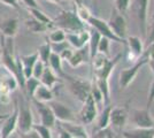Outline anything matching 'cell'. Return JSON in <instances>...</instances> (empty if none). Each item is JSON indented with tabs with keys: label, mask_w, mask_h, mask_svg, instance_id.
I'll return each instance as SVG.
<instances>
[{
	"label": "cell",
	"mask_w": 154,
	"mask_h": 138,
	"mask_svg": "<svg viewBox=\"0 0 154 138\" xmlns=\"http://www.w3.org/2000/svg\"><path fill=\"white\" fill-rule=\"evenodd\" d=\"M53 21V26L63 30L66 33L78 32L85 29V23L81 20L75 11L62 9Z\"/></svg>",
	"instance_id": "6da1fadb"
},
{
	"label": "cell",
	"mask_w": 154,
	"mask_h": 138,
	"mask_svg": "<svg viewBox=\"0 0 154 138\" xmlns=\"http://www.w3.org/2000/svg\"><path fill=\"white\" fill-rule=\"evenodd\" d=\"M121 58H122V54H117L114 59H109V57H106L101 53H97L96 57L91 60L93 63L96 78L108 79Z\"/></svg>",
	"instance_id": "7a4b0ae2"
},
{
	"label": "cell",
	"mask_w": 154,
	"mask_h": 138,
	"mask_svg": "<svg viewBox=\"0 0 154 138\" xmlns=\"http://www.w3.org/2000/svg\"><path fill=\"white\" fill-rule=\"evenodd\" d=\"M63 78H66V81H67V87H68L69 92L72 94V97L76 98L78 101L84 103L85 99L90 96L92 83L88 79L70 76L67 74L64 75Z\"/></svg>",
	"instance_id": "3957f363"
},
{
	"label": "cell",
	"mask_w": 154,
	"mask_h": 138,
	"mask_svg": "<svg viewBox=\"0 0 154 138\" xmlns=\"http://www.w3.org/2000/svg\"><path fill=\"white\" fill-rule=\"evenodd\" d=\"M147 62H148V57L145 55V54H143L140 58L137 60L130 68H125V69L121 70V72H120V86H121V89H123V90L127 89L134 82V79L136 78V76L139 72V70Z\"/></svg>",
	"instance_id": "277c9868"
},
{
	"label": "cell",
	"mask_w": 154,
	"mask_h": 138,
	"mask_svg": "<svg viewBox=\"0 0 154 138\" xmlns=\"http://www.w3.org/2000/svg\"><path fill=\"white\" fill-rule=\"evenodd\" d=\"M89 26L94 29L96 31L100 33L101 37H105L109 40H113V41H116V43H121V44H127V40H123L121 38H119L115 33L113 32V30L109 28L107 21L103 20L98 16H94V15H91L90 19L86 22Z\"/></svg>",
	"instance_id": "5b68a950"
},
{
	"label": "cell",
	"mask_w": 154,
	"mask_h": 138,
	"mask_svg": "<svg viewBox=\"0 0 154 138\" xmlns=\"http://www.w3.org/2000/svg\"><path fill=\"white\" fill-rule=\"evenodd\" d=\"M19 104V101H17ZM33 115L28 101H21L19 104V118H17V129L20 133H26L32 130L33 127Z\"/></svg>",
	"instance_id": "8992f818"
},
{
	"label": "cell",
	"mask_w": 154,
	"mask_h": 138,
	"mask_svg": "<svg viewBox=\"0 0 154 138\" xmlns=\"http://www.w3.org/2000/svg\"><path fill=\"white\" fill-rule=\"evenodd\" d=\"M109 28L113 30V32L121 39L125 40L127 38V32H128V24L124 15L117 12L115 8H112L109 20L107 21Z\"/></svg>",
	"instance_id": "52a82bcc"
},
{
	"label": "cell",
	"mask_w": 154,
	"mask_h": 138,
	"mask_svg": "<svg viewBox=\"0 0 154 138\" xmlns=\"http://www.w3.org/2000/svg\"><path fill=\"white\" fill-rule=\"evenodd\" d=\"M148 4H149V0H135V2H134L136 16H137L138 26H139V30H140V32L144 38H146L148 32Z\"/></svg>",
	"instance_id": "ba28073f"
},
{
	"label": "cell",
	"mask_w": 154,
	"mask_h": 138,
	"mask_svg": "<svg viewBox=\"0 0 154 138\" xmlns=\"http://www.w3.org/2000/svg\"><path fill=\"white\" fill-rule=\"evenodd\" d=\"M129 118L132 124L137 128H154V118L149 109H132L129 113Z\"/></svg>",
	"instance_id": "9c48e42d"
},
{
	"label": "cell",
	"mask_w": 154,
	"mask_h": 138,
	"mask_svg": "<svg viewBox=\"0 0 154 138\" xmlns=\"http://www.w3.org/2000/svg\"><path fill=\"white\" fill-rule=\"evenodd\" d=\"M17 118H19V104L17 100H14L13 112L8 114V116L1 122V129H0L1 138H9L13 135L15 129L17 128Z\"/></svg>",
	"instance_id": "30bf717a"
},
{
	"label": "cell",
	"mask_w": 154,
	"mask_h": 138,
	"mask_svg": "<svg viewBox=\"0 0 154 138\" xmlns=\"http://www.w3.org/2000/svg\"><path fill=\"white\" fill-rule=\"evenodd\" d=\"M98 116V108H97V104L94 99L92 98V96H89L85 99L83 103L82 109L79 112V120L83 124H91Z\"/></svg>",
	"instance_id": "8fae6325"
},
{
	"label": "cell",
	"mask_w": 154,
	"mask_h": 138,
	"mask_svg": "<svg viewBox=\"0 0 154 138\" xmlns=\"http://www.w3.org/2000/svg\"><path fill=\"white\" fill-rule=\"evenodd\" d=\"M32 104L36 107L37 112L39 114V118H40V124L46 125L48 128H53L55 123H57V118L54 116V114L52 112L50 105H47L45 103H40L36 99L31 98Z\"/></svg>",
	"instance_id": "7c38bea8"
},
{
	"label": "cell",
	"mask_w": 154,
	"mask_h": 138,
	"mask_svg": "<svg viewBox=\"0 0 154 138\" xmlns=\"http://www.w3.org/2000/svg\"><path fill=\"white\" fill-rule=\"evenodd\" d=\"M50 107L59 122H75L76 121V116H75L74 112L71 111V108L64 105L63 103L51 101Z\"/></svg>",
	"instance_id": "4fadbf2b"
},
{
	"label": "cell",
	"mask_w": 154,
	"mask_h": 138,
	"mask_svg": "<svg viewBox=\"0 0 154 138\" xmlns=\"http://www.w3.org/2000/svg\"><path fill=\"white\" fill-rule=\"evenodd\" d=\"M129 118V108L128 106H117V107H112L110 111V124L116 130L122 131L124 125L127 124V121Z\"/></svg>",
	"instance_id": "5bb4252c"
},
{
	"label": "cell",
	"mask_w": 154,
	"mask_h": 138,
	"mask_svg": "<svg viewBox=\"0 0 154 138\" xmlns=\"http://www.w3.org/2000/svg\"><path fill=\"white\" fill-rule=\"evenodd\" d=\"M89 39H90V32L86 29H84L82 31H78V32L66 33V40L68 41L69 45L75 47L76 50H79V48L88 45Z\"/></svg>",
	"instance_id": "9a60e30c"
},
{
	"label": "cell",
	"mask_w": 154,
	"mask_h": 138,
	"mask_svg": "<svg viewBox=\"0 0 154 138\" xmlns=\"http://www.w3.org/2000/svg\"><path fill=\"white\" fill-rule=\"evenodd\" d=\"M125 40H127L125 45L129 46V51H130V54H131V58H132V60H135L136 62L145 52L144 43L138 36H130V37H127Z\"/></svg>",
	"instance_id": "2e32d148"
},
{
	"label": "cell",
	"mask_w": 154,
	"mask_h": 138,
	"mask_svg": "<svg viewBox=\"0 0 154 138\" xmlns=\"http://www.w3.org/2000/svg\"><path fill=\"white\" fill-rule=\"evenodd\" d=\"M19 19L16 17H8L0 22V32L1 36L4 37H9V38H14L17 31H19Z\"/></svg>",
	"instance_id": "e0dca14e"
},
{
	"label": "cell",
	"mask_w": 154,
	"mask_h": 138,
	"mask_svg": "<svg viewBox=\"0 0 154 138\" xmlns=\"http://www.w3.org/2000/svg\"><path fill=\"white\" fill-rule=\"evenodd\" d=\"M59 125L63 128L66 131L74 138H90L83 124H78L76 122H59Z\"/></svg>",
	"instance_id": "ac0fdd59"
},
{
	"label": "cell",
	"mask_w": 154,
	"mask_h": 138,
	"mask_svg": "<svg viewBox=\"0 0 154 138\" xmlns=\"http://www.w3.org/2000/svg\"><path fill=\"white\" fill-rule=\"evenodd\" d=\"M123 138H154V128H131L121 131Z\"/></svg>",
	"instance_id": "d6986e66"
},
{
	"label": "cell",
	"mask_w": 154,
	"mask_h": 138,
	"mask_svg": "<svg viewBox=\"0 0 154 138\" xmlns=\"http://www.w3.org/2000/svg\"><path fill=\"white\" fill-rule=\"evenodd\" d=\"M90 61V53H89V47L88 45L79 48V50H76L74 51L71 58L69 59L68 63L70 65L71 67L76 68V67H79L83 63H86Z\"/></svg>",
	"instance_id": "ffe728a7"
},
{
	"label": "cell",
	"mask_w": 154,
	"mask_h": 138,
	"mask_svg": "<svg viewBox=\"0 0 154 138\" xmlns=\"http://www.w3.org/2000/svg\"><path fill=\"white\" fill-rule=\"evenodd\" d=\"M38 53L37 51L31 54H28V55H20V60H21V63H22V68H23V75H24V78H29L32 76V69L35 63L38 61Z\"/></svg>",
	"instance_id": "44dd1931"
},
{
	"label": "cell",
	"mask_w": 154,
	"mask_h": 138,
	"mask_svg": "<svg viewBox=\"0 0 154 138\" xmlns=\"http://www.w3.org/2000/svg\"><path fill=\"white\" fill-rule=\"evenodd\" d=\"M33 99L38 100L40 103H51L54 99V93H53V90L47 87V86L43 85V84H39V86L36 89V91L33 93Z\"/></svg>",
	"instance_id": "7402d4cb"
},
{
	"label": "cell",
	"mask_w": 154,
	"mask_h": 138,
	"mask_svg": "<svg viewBox=\"0 0 154 138\" xmlns=\"http://www.w3.org/2000/svg\"><path fill=\"white\" fill-rule=\"evenodd\" d=\"M39 81H40V84H43V85L47 86V87H50V89L53 90V87L60 82V77H58L54 74V72L52 70L50 67L46 66L44 72H43V75L39 78Z\"/></svg>",
	"instance_id": "603a6c76"
},
{
	"label": "cell",
	"mask_w": 154,
	"mask_h": 138,
	"mask_svg": "<svg viewBox=\"0 0 154 138\" xmlns=\"http://www.w3.org/2000/svg\"><path fill=\"white\" fill-rule=\"evenodd\" d=\"M47 66L51 68L58 77H60V78H63L64 77L66 72H63V68H62V60H61V58H60L59 54L52 52Z\"/></svg>",
	"instance_id": "cb8c5ba5"
},
{
	"label": "cell",
	"mask_w": 154,
	"mask_h": 138,
	"mask_svg": "<svg viewBox=\"0 0 154 138\" xmlns=\"http://www.w3.org/2000/svg\"><path fill=\"white\" fill-rule=\"evenodd\" d=\"M24 26H26V29L32 33H43V32H46V31L50 29L46 24L39 22V21L36 20V19H33L32 16L28 17V19L24 21Z\"/></svg>",
	"instance_id": "d4e9b609"
},
{
	"label": "cell",
	"mask_w": 154,
	"mask_h": 138,
	"mask_svg": "<svg viewBox=\"0 0 154 138\" xmlns=\"http://www.w3.org/2000/svg\"><path fill=\"white\" fill-rule=\"evenodd\" d=\"M89 32H90V39H89V43H88V47H89L90 61H91V60L96 57L97 53H98V45H99V41L101 39V36L94 29L90 30Z\"/></svg>",
	"instance_id": "484cf974"
},
{
	"label": "cell",
	"mask_w": 154,
	"mask_h": 138,
	"mask_svg": "<svg viewBox=\"0 0 154 138\" xmlns=\"http://www.w3.org/2000/svg\"><path fill=\"white\" fill-rule=\"evenodd\" d=\"M98 89L100 90L103 94V101L105 106L109 105L110 103V93H109V79H103V78H96L94 83Z\"/></svg>",
	"instance_id": "4316f807"
},
{
	"label": "cell",
	"mask_w": 154,
	"mask_h": 138,
	"mask_svg": "<svg viewBox=\"0 0 154 138\" xmlns=\"http://www.w3.org/2000/svg\"><path fill=\"white\" fill-rule=\"evenodd\" d=\"M28 11H29V13H30V16H32L33 19H36V20H38L39 22L46 24L48 28H53V26H53V21H52L43 11H40L39 8H28Z\"/></svg>",
	"instance_id": "83f0119b"
},
{
	"label": "cell",
	"mask_w": 154,
	"mask_h": 138,
	"mask_svg": "<svg viewBox=\"0 0 154 138\" xmlns=\"http://www.w3.org/2000/svg\"><path fill=\"white\" fill-rule=\"evenodd\" d=\"M110 111H112V106L107 105L105 106L103 111L101 112V114L99 115L98 118V130H101V129H106L110 125Z\"/></svg>",
	"instance_id": "f1b7e54d"
},
{
	"label": "cell",
	"mask_w": 154,
	"mask_h": 138,
	"mask_svg": "<svg viewBox=\"0 0 154 138\" xmlns=\"http://www.w3.org/2000/svg\"><path fill=\"white\" fill-rule=\"evenodd\" d=\"M37 53H38V58L39 60L43 62V63H45L46 66H47V63H48V60H50V57H51L52 54V48H51V43L47 41L44 43L43 45H40L38 47V50H37Z\"/></svg>",
	"instance_id": "f546056e"
},
{
	"label": "cell",
	"mask_w": 154,
	"mask_h": 138,
	"mask_svg": "<svg viewBox=\"0 0 154 138\" xmlns=\"http://www.w3.org/2000/svg\"><path fill=\"white\" fill-rule=\"evenodd\" d=\"M40 84V81L35 77H29V78L26 79V84H24V93H26L28 97L32 98L33 97V93L36 91V89L39 86Z\"/></svg>",
	"instance_id": "4dcf8cb0"
},
{
	"label": "cell",
	"mask_w": 154,
	"mask_h": 138,
	"mask_svg": "<svg viewBox=\"0 0 154 138\" xmlns=\"http://www.w3.org/2000/svg\"><path fill=\"white\" fill-rule=\"evenodd\" d=\"M12 93L8 87L6 86V84L0 79V103L2 105H9L12 103Z\"/></svg>",
	"instance_id": "1f68e13d"
},
{
	"label": "cell",
	"mask_w": 154,
	"mask_h": 138,
	"mask_svg": "<svg viewBox=\"0 0 154 138\" xmlns=\"http://www.w3.org/2000/svg\"><path fill=\"white\" fill-rule=\"evenodd\" d=\"M75 12H76L77 16L83 21L84 23H85V22H88V20L90 19V16L92 15L91 12H90V9H89V7L85 6V5H76V9H75Z\"/></svg>",
	"instance_id": "d6a6232c"
},
{
	"label": "cell",
	"mask_w": 154,
	"mask_h": 138,
	"mask_svg": "<svg viewBox=\"0 0 154 138\" xmlns=\"http://www.w3.org/2000/svg\"><path fill=\"white\" fill-rule=\"evenodd\" d=\"M48 40L50 43H61L66 40V32L61 29H55L48 35Z\"/></svg>",
	"instance_id": "836d02e7"
},
{
	"label": "cell",
	"mask_w": 154,
	"mask_h": 138,
	"mask_svg": "<svg viewBox=\"0 0 154 138\" xmlns=\"http://www.w3.org/2000/svg\"><path fill=\"white\" fill-rule=\"evenodd\" d=\"M32 129L37 132L39 135L40 138H52V132H51V128L46 127V125L43 124H33Z\"/></svg>",
	"instance_id": "e575fe53"
},
{
	"label": "cell",
	"mask_w": 154,
	"mask_h": 138,
	"mask_svg": "<svg viewBox=\"0 0 154 138\" xmlns=\"http://www.w3.org/2000/svg\"><path fill=\"white\" fill-rule=\"evenodd\" d=\"M113 4L116 11L124 15L130 7V0H113Z\"/></svg>",
	"instance_id": "d590c367"
},
{
	"label": "cell",
	"mask_w": 154,
	"mask_h": 138,
	"mask_svg": "<svg viewBox=\"0 0 154 138\" xmlns=\"http://www.w3.org/2000/svg\"><path fill=\"white\" fill-rule=\"evenodd\" d=\"M109 41H110L109 39L101 37L99 45H98V53H101L106 57H109Z\"/></svg>",
	"instance_id": "8d00e7d4"
},
{
	"label": "cell",
	"mask_w": 154,
	"mask_h": 138,
	"mask_svg": "<svg viewBox=\"0 0 154 138\" xmlns=\"http://www.w3.org/2000/svg\"><path fill=\"white\" fill-rule=\"evenodd\" d=\"M45 67H46L45 63H43V62L38 59V61L35 63L33 69H32V77H35V78H37V79L40 78V76L43 75V72H44Z\"/></svg>",
	"instance_id": "74e56055"
},
{
	"label": "cell",
	"mask_w": 154,
	"mask_h": 138,
	"mask_svg": "<svg viewBox=\"0 0 154 138\" xmlns=\"http://www.w3.org/2000/svg\"><path fill=\"white\" fill-rule=\"evenodd\" d=\"M68 41L64 40V41H61V43H51V48H52V52L53 53H57V54H60V53L64 51L66 48H68Z\"/></svg>",
	"instance_id": "f35d334b"
},
{
	"label": "cell",
	"mask_w": 154,
	"mask_h": 138,
	"mask_svg": "<svg viewBox=\"0 0 154 138\" xmlns=\"http://www.w3.org/2000/svg\"><path fill=\"white\" fill-rule=\"evenodd\" d=\"M92 138H114V135H113V131H112L110 127H108L106 129L98 130Z\"/></svg>",
	"instance_id": "ab89813d"
},
{
	"label": "cell",
	"mask_w": 154,
	"mask_h": 138,
	"mask_svg": "<svg viewBox=\"0 0 154 138\" xmlns=\"http://www.w3.org/2000/svg\"><path fill=\"white\" fill-rule=\"evenodd\" d=\"M91 96H92V98L94 99V101H96V104H99V103H101L103 101V94H101V92L100 90L98 89V86L94 84V83H92V86H91Z\"/></svg>",
	"instance_id": "60d3db41"
},
{
	"label": "cell",
	"mask_w": 154,
	"mask_h": 138,
	"mask_svg": "<svg viewBox=\"0 0 154 138\" xmlns=\"http://www.w3.org/2000/svg\"><path fill=\"white\" fill-rule=\"evenodd\" d=\"M153 103H154V78H153V81H152L151 86H149V90H148L147 101H146V108L149 109Z\"/></svg>",
	"instance_id": "b9f144b4"
},
{
	"label": "cell",
	"mask_w": 154,
	"mask_h": 138,
	"mask_svg": "<svg viewBox=\"0 0 154 138\" xmlns=\"http://www.w3.org/2000/svg\"><path fill=\"white\" fill-rule=\"evenodd\" d=\"M72 53H74V51H72L71 48H69V47H68V48H66L64 51H62V52L60 53L59 55H60V58H61V60H62V61H63V60H64V61H69V59H70L71 55H72Z\"/></svg>",
	"instance_id": "7bdbcfd3"
},
{
	"label": "cell",
	"mask_w": 154,
	"mask_h": 138,
	"mask_svg": "<svg viewBox=\"0 0 154 138\" xmlns=\"http://www.w3.org/2000/svg\"><path fill=\"white\" fill-rule=\"evenodd\" d=\"M2 5H6L8 7H12L14 9H20V5L17 0H0Z\"/></svg>",
	"instance_id": "ee69618b"
},
{
	"label": "cell",
	"mask_w": 154,
	"mask_h": 138,
	"mask_svg": "<svg viewBox=\"0 0 154 138\" xmlns=\"http://www.w3.org/2000/svg\"><path fill=\"white\" fill-rule=\"evenodd\" d=\"M145 39L147 40V46L154 41V20H153L152 26H151V29H149V32H147V36H146Z\"/></svg>",
	"instance_id": "f6af8a7d"
},
{
	"label": "cell",
	"mask_w": 154,
	"mask_h": 138,
	"mask_svg": "<svg viewBox=\"0 0 154 138\" xmlns=\"http://www.w3.org/2000/svg\"><path fill=\"white\" fill-rule=\"evenodd\" d=\"M20 138H40V137H39L38 133L32 129V130H30L29 132H26V133H20Z\"/></svg>",
	"instance_id": "bcb514c9"
},
{
	"label": "cell",
	"mask_w": 154,
	"mask_h": 138,
	"mask_svg": "<svg viewBox=\"0 0 154 138\" xmlns=\"http://www.w3.org/2000/svg\"><path fill=\"white\" fill-rule=\"evenodd\" d=\"M23 5H26L28 8H39L37 0H21Z\"/></svg>",
	"instance_id": "7dc6e473"
},
{
	"label": "cell",
	"mask_w": 154,
	"mask_h": 138,
	"mask_svg": "<svg viewBox=\"0 0 154 138\" xmlns=\"http://www.w3.org/2000/svg\"><path fill=\"white\" fill-rule=\"evenodd\" d=\"M59 138H70V135L59 125Z\"/></svg>",
	"instance_id": "c3c4849f"
},
{
	"label": "cell",
	"mask_w": 154,
	"mask_h": 138,
	"mask_svg": "<svg viewBox=\"0 0 154 138\" xmlns=\"http://www.w3.org/2000/svg\"><path fill=\"white\" fill-rule=\"evenodd\" d=\"M74 2H75V5H85V6H88V2H89V0H72Z\"/></svg>",
	"instance_id": "681fc988"
},
{
	"label": "cell",
	"mask_w": 154,
	"mask_h": 138,
	"mask_svg": "<svg viewBox=\"0 0 154 138\" xmlns=\"http://www.w3.org/2000/svg\"><path fill=\"white\" fill-rule=\"evenodd\" d=\"M7 116H8V114H0V123H1V122H2Z\"/></svg>",
	"instance_id": "f907efd6"
},
{
	"label": "cell",
	"mask_w": 154,
	"mask_h": 138,
	"mask_svg": "<svg viewBox=\"0 0 154 138\" xmlns=\"http://www.w3.org/2000/svg\"><path fill=\"white\" fill-rule=\"evenodd\" d=\"M46 1H48V2H52V4H59L61 0H46Z\"/></svg>",
	"instance_id": "816d5d0a"
},
{
	"label": "cell",
	"mask_w": 154,
	"mask_h": 138,
	"mask_svg": "<svg viewBox=\"0 0 154 138\" xmlns=\"http://www.w3.org/2000/svg\"><path fill=\"white\" fill-rule=\"evenodd\" d=\"M0 65H1V55H0Z\"/></svg>",
	"instance_id": "f5cc1de1"
},
{
	"label": "cell",
	"mask_w": 154,
	"mask_h": 138,
	"mask_svg": "<svg viewBox=\"0 0 154 138\" xmlns=\"http://www.w3.org/2000/svg\"><path fill=\"white\" fill-rule=\"evenodd\" d=\"M0 129H1V123H0ZM0 138H1V135H0Z\"/></svg>",
	"instance_id": "db71d44e"
},
{
	"label": "cell",
	"mask_w": 154,
	"mask_h": 138,
	"mask_svg": "<svg viewBox=\"0 0 154 138\" xmlns=\"http://www.w3.org/2000/svg\"><path fill=\"white\" fill-rule=\"evenodd\" d=\"M153 6H154V0H153Z\"/></svg>",
	"instance_id": "11a10c76"
},
{
	"label": "cell",
	"mask_w": 154,
	"mask_h": 138,
	"mask_svg": "<svg viewBox=\"0 0 154 138\" xmlns=\"http://www.w3.org/2000/svg\"><path fill=\"white\" fill-rule=\"evenodd\" d=\"M70 138H74V137H70Z\"/></svg>",
	"instance_id": "9f6ffc18"
}]
</instances>
